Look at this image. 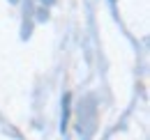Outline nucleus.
<instances>
[{"mask_svg":"<svg viewBox=\"0 0 150 140\" xmlns=\"http://www.w3.org/2000/svg\"><path fill=\"white\" fill-rule=\"evenodd\" d=\"M67 115H69V94H65V99H62V131L67 126Z\"/></svg>","mask_w":150,"mask_h":140,"instance_id":"nucleus-1","label":"nucleus"}]
</instances>
